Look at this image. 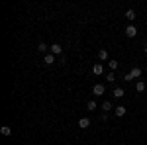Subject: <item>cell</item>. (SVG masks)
Here are the masks:
<instances>
[{"label":"cell","instance_id":"obj_3","mask_svg":"<svg viewBox=\"0 0 147 145\" xmlns=\"http://www.w3.org/2000/svg\"><path fill=\"white\" fill-rule=\"evenodd\" d=\"M125 35H127V37H136L137 35V28L136 26H127V28H125Z\"/></svg>","mask_w":147,"mask_h":145},{"label":"cell","instance_id":"obj_16","mask_svg":"<svg viewBox=\"0 0 147 145\" xmlns=\"http://www.w3.org/2000/svg\"><path fill=\"white\" fill-rule=\"evenodd\" d=\"M86 108H88V110H96V102H94V100H90L88 104H86Z\"/></svg>","mask_w":147,"mask_h":145},{"label":"cell","instance_id":"obj_5","mask_svg":"<svg viewBox=\"0 0 147 145\" xmlns=\"http://www.w3.org/2000/svg\"><path fill=\"white\" fill-rule=\"evenodd\" d=\"M88 125H90V120H88V118H80L79 120V127L80 129H86Z\"/></svg>","mask_w":147,"mask_h":145},{"label":"cell","instance_id":"obj_9","mask_svg":"<svg viewBox=\"0 0 147 145\" xmlns=\"http://www.w3.org/2000/svg\"><path fill=\"white\" fill-rule=\"evenodd\" d=\"M129 75H131V78H139V77H141V69H139V67H134Z\"/></svg>","mask_w":147,"mask_h":145},{"label":"cell","instance_id":"obj_7","mask_svg":"<svg viewBox=\"0 0 147 145\" xmlns=\"http://www.w3.org/2000/svg\"><path fill=\"white\" fill-rule=\"evenodd\" d=\"M43 63H45V65H53V63H55V55L47 53V55L43 57Z\"/></svg>","mask_w":147,"mask_h":145},{"label":"cell","instance_id":"obj_18","mask_svg":"<svg viewBox=\"0 0 147 145\" xmlns=\"http://www.w3.org/2000/svg\"><path fill=\"white\" fill-rule=\"evenodd\" d=\"M108 67L112 69V71H114V69H118V61H110V63H108Z\"/></svg>","mask_w":147,"mask_h":145},{"label":"cell","instance_id":"obj_1","mask_svg":"<svg viewBox=\"0 0 147 145\" xmlns=\"http://www.w3.org/2000/svg\"><path fill=\"white\" fill-rule=\"evenodd\" d=\"M49 53H51V55H55V57H59L61 53H63V47H61L59 43H53V45H49Z\"/></svg>","mask_w":147,"mask_h":145},{"label":"cell","instance_id":"obj_19","mask_svg":"<svg viewBox=\"0 0 147 145\" xmlns=\"http://www.w3.org/2000/svg\"><path fill=\"white\" fill-rule=\"evenodd\" d=\"M145 53H147V43H145Z\"/></svg>","mask_w":147,"mask_h":145},{"label":"cell","instance_id":"obj_6","mask_svg":"<svg viewBox=\"0 0 147 145\" xmlns=\"http://www.w3.org/2000/svg\"><path fill=\"white\" fill-rule=\"evenodd\" d=\"M92 73H94V75H102V73H104V65H102V63H96V65L92 67Z\"/></svg>","mask_w":147,"mask_h":145},{"label":"cell","instance_id":"obj_11","mask_svg":"<svg viewBox=\"0 0 147 145\" xmlns=\"http://www.w3.org/2000/svg\"><path fill=\"white\" fill-rule=\"evenodd\" d=\"M47 49H49V45H47V43H43V41H41V43L37 45V51H39V53H45V55H47Z\"/></svg>","mask_w":147,"mask_h":145},{"label":"cell","instance_id":"obj_12","mask_svg":"<svg viewBox=\"0 0 147 145\" xmlns=\"http://www.w3.org/2000/svg\"><path fill=\"white\" fill-rule=\"evenodd\" d=\"M136 90L137 92H143V90H145V82H143V80H137L136 82Z\"/></svg>","mask_w":147,"mask_h":145},{"label":"cell","instance_id":"obj_4","mask_svg":"<svg viewBox=\"0 0 147 145\" xmlns=\"http://www.w3.org/2000/svg\"><path fill=\"white\" fill-rule=\"evenodd\" d=\"M125 112H127V110H125V106H122V104L114 108V114H116L118 118H122V116H125Z\"/></svg>","mask_w":147,"mask_h":145},{"label":"cell","instance_id":"obj_13","mask_svg":"<svg viewBox=\"0 0 147 145\" xmlns=\"http://www.w3.org/2000/svg\"><path fill=\"white\" fill-rule=\"evenodd\" d=\"M98 59H100V61H106V59H108V51H106V49H100V51H98Z\"/></svg>","mask_w":147,"mask_h":145},{"label":"cell","instance_id":"obj_20","mask_svg":"<svg viewBox=\"0 0 147 145\" xmlns=\"http://www.w3.org/2000/svg\"><path fill=\"white\" fill-rule=\"evenodd\" d=\"M145 69H147V67H145Z\"/></svg>","mask_w":147,"mask_h":145},{"label":"cell","instance_id":"obj_10","mask_svg":"<svg viewBox=\"0 0 147 145\" xmlns=\"http://www.w3.org/2000/svg\"><path fill=\"white\" fill-rule=\"evenodd\" d=\"M0 134L2 135H12V127L10 125H2V127H0Z\"/></svg>","mask_w":147,"mask_h":145},{"label":"cell","instance_id":"obj_15","mask_svg":"<svg viewBox=\"0 0 147 145\" xmlns=\"http://www.w3.org/2000/svg\"><path fill=\"white\" fill-rule=\"evenodd\" d=\"M102 110H106V112L112 110V102H110V100H104V104H102Z\"/></svg>","mask_w":147,"mask_h":145},{"label":"cell","instance_id":"obj_2","mask_svg":"<svg viewBox=\"0 0 147 145\" xmlns=\"http://www.w3.org/2000/svg\"><path fill=\"white\" fill-rule=\"evenodd\" d=\"M104 90H106L104 84H94V86H92V94H94V96H102Z\"/></svg>","mask_w":147,"mask_h":145},{"label":"cell","instance_id":"obj_8","mask_svg":"<svg viewBox=\"0 0 147 145\" xmlns=\"http://www.w3.org/2000/svg\"><path fill=\"white\" fill-rule=\"evenodd\" d=\"M125 18H127L129 22H134V20H136V18H137V16H136V10H131V8H129V10L125 12Z\"/></svg>","mask_w":147,"mask_h":145},{"label":"cell","instance_id":"obj_17","mask_svg":"<svg viewBox=\"0 0 147 145\" xmlns=\"http://www.w3.org/2000/svg\"><path fill=\"white\" fill-rule=\"evenodd\" d=\"M106 80H108V82H114V80H116L114 73H108V75H106Z\"/></svg>","mask_w":147,"mask_h":145},{"label":"cell","instance_id":"obj_14","mask_svg":"<svg viewBox=\"0 0 147 145\" xmlns=\"http://www.w3.org/2000/svg\"><path fill=\"white\" fill-rule=\"evenodd\" d=\"M124 94H125L124 88H116V90H114V98H122Z\"/></svg>","mask_w":147,"mask_h":145}]
</instances>
